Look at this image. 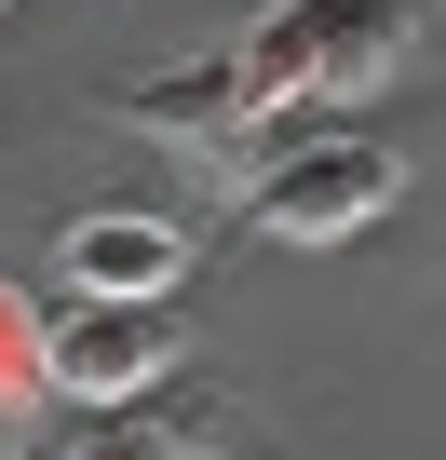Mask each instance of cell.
I'll return each mask as SVG.
<instances>
[{"instance_id": "52a82bcc", "label": "cell", "mask_w": 446, "mask_h": 460, "mask_svg": "<svg viewBox=\"0 0 446 460\" xmlns=\"http://www.w3.org/2000/svg\"><path fill=\"white\" fill-rule=\"evenodd\" d=\"M28 393H41V312L0 285V406H28Z\"/></svg>"}, {"instance_id": "9c48e42d", "label": "cell", "mask_w": 446, "mask_h": 460, "mask_svg": "<svg viewBox=\"0 0 446 460\" xmlns=\"http://www.w3.org/2000/svg\"><path fill=\"white\" fill-rule=\"evenodd\" d=\"M176 460H189V447H176Z\"/></svg>"}, {"instance_id": "6da1fadb", "label": "cell", "mask_w": 446, "mask_h": 460, "mask_svg": "<svg viewBox=\"0 0 446 460\" xmlns=\"http://www.w3.org/2000/svg\"><path fill=\"white\" fill-rule=\"evenodd\" d=\"M406 55H419V14H406V0H271V14L244 28L258 109H338V95H379Z\"/></svg>"}, {"instance_id": "277c9868", "label": "cell", "mask_w": 446, "mask_h": 460, "mask_svg": "<svg viewBox=\"0 0 446 460\" xmlns=\"http://www.w3.org/2000/svg\"><path fill=\"white\" fill-rule=\"evenodd\" d=\"M109 122L162 136V149H203V163H231V136L258 122V82H244V41L231 55H176V68H136L109 95Z\"/></svg>"}, {"instance_id": "7a4b0ae2", "label": "cell", "mask_w": 446, "mask_h": 460, "mask_svg": "<svg viewBox=\"0 0 446 460\" xmlns=\"http://www.w3.org/2000/svg\"><path fill=\"white\" fill-rule=\"evenodd\" d=\"M392 190H406V163L379 136H311V149H271L244 176V217L271 244H352L365 217H392Z\"/></svg>"}, {"instance_id": "5b68a950", "label": "cell", "mask_w": 446, "mask_h": 460, "mask_svg": "<svg viewBox=\"0 0 446 460\" xmlns=\"http://www.w3.org/2000/svg\"><path fill=\"white\" fill-rule=\"evenodd\" d=\"M55 271H68L82 298H162V285L189 271V230L122 203V217H82V230H68V244H55Z\"/></svg>"}, {"instance_id": "ba28073f", "label": "cell", "mask_w": 446, "mask_h": 460, "mask_svg": "<svg viewBox=\"0 0 446 460\" xmlns=\"http://www.w3.org/2000/svg\"><path fill=\"white\" fill-rule=\"evenodd\" d=\"M0 460H14V406H0Z\"/></svg>"}, {"instance_id": "8992f818", "label": "cell", "mask_w": 446, "mask_h": 460, "mask_svg": "<svg viewBox=\"0 0 446 460\" xmlns=\"http://www.w3.org/2000/svg\"><path fill=\"white\" fill-rule=\"evenodd\" d=\"M68 460H176V433H162V420H149V393H136V406H95V433H82Z\"/></svg>"}, {"instance_id": "3957f363", "label": "cell", "mask_w": 446, "mask_h": 460, "mask_svg": "<svg viewBox=\"0 0 446 460\" xmlns=\"http://www.w3.org/2000/svg\"><path fill=\"white\" fill-rule=\"evenodd\" d=\"M162 366H176L162 298H82V312H55V325H41V393H68L82 420H95V406H136Z\"/></svg>"}]
</instances>
